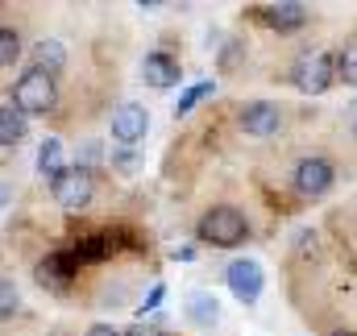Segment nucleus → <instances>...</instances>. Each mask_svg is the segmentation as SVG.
Instances as JSON below:
<instances>
[{
    "label": "nucleus",
    "mask_w": 357,
    "mask_h": 336,
    "mask_svg": "<svg viewBox=\"0 0 357 336\" xmlns=\"http://www.w3.org/2000/svg\"><path fill=\"white\" fill-rule=\"evenodd\" d=\"M250 237V224H245V216L237 212V208H212V212H204V220H199V241H208V245H216V250H233V245H241Z\"/></svg>",
    "instance_id": "1"
},
{
    "label": "nucleus",
    "mask_w": 357,
    "mask_h": 336,
    "mask_svg": "<svg viewBox=\"0 0 357 336\" xmlns=\"http://www.w3.org/2000/svg\"><path fill=\"white\" fill-rule=\"evenodd\" d=\"M54 100H59L54 75H50V71H38V67H29V71L17 79V87H13V108H21L25 116H29V112H50Z\"/></svg>",
    "instance_id": "2"
},
{
    "label": "nucleus",
    "mask_w": 357,
    "mask_h": 336,
    "mask_svg": "<svg viewBox=\"0 0 357 336\" xmlns=\"http://www.w3.org/2000/svg\"><path fill=\"white\" fill-rule=\"evenodd\" d=\"M333 75H337V59L324 54V50H307L291 67V84L299 87L303 96H324L333 87Z\"/></svg>",
    "instance_id": "3"
},
{
    "label": "nucleus",
    "mask_w": 357,
    "mask_h": 336,
    "mask_svg": "<svg viewBox=\"0 0 357 336\" xmlns=\"http://www.w3.org/2000/svg\"><path fill=\"white\" fill-rule=\"evenodd\" d=\"M54 199H59V208H67V212H84L91 204V195H96V178H91L88 167H67L59 178H54Z\"/></svg>",
    "instance_id": "4"
},
{
    "label": "nucleus",
    "mask_w": 357,
    "mask_h": 336,
    "mask_svg": "<svg viewBox=\"0 0 357 336\" xmlns=\"http://www.w3.org/2000/svg\"><path fill=\"white\" fill-rule=\"evenodd\" d=\"M225 282H229V291H233L241 303H258V295H262V287H266V278H262V266H258V261H250V257H237V261H229V270H225Z\"/></svg>",
    "instance_id": "5"
},
{
    "label": "nucleus",
    "mask_w": 357,
    "mask_h": 336,
    "mask_svg": "<svg viewBox=\"0 0 357 336\" xmlns=\"http://www.w3.org/2000/svg\"><path fill=\"white\" fill-rule=\"evenodd\" d=\"M146 129H150V112L142 108V104H116L112 108V137L129 150V146H137L142 137H146Z\"/></svg>",
    "instance_id": "6"
},
{
    "label": "nucleus",
    "mask_w": 357,
    "mask_h": 336,
    "mask_svg": "<svg viewBox=\"0 0 357 336\" xmlns=\"http://www.w3.org/2000/svg\"><path fill=\"white\" fill-rule=\"evenodd\" d=\"M237 125H241V133H250V137H270V133H278V125H282V108L270 104V100H254V104L241 108Z\"/></svg>",
    "instance_id": "7"
},
{
    "label": "nucleus",
    "mask_w": 357,
    "mask_h": 336,
    "mask_svg": "<svg viewBox=\"0 0 357 336\" xmlns=\"http://www.w3.org/2000/svg\"><path fill=\"white\" fill-rule=\"evenodd\" d=\"M295 187H299V195H324L333 187V162L328 158H303L295 167Z\"/></svg>",
    "instance_id": "8"
},
{
    "label": "nucleus",
    "mask_w": 357,
    "mask_h": 336,
    "mask_svg": "<svg viewBox=\"0 0 357 336\" xmlns=\"http://www.w3.org/2000/svg\"><path fill=\"white\" fill-rule=\"evenodd\" d=\"M142 75H146V84H150V87L167 91V87H175V79H178V67L171 63V54L154 50V54H146V63H142Z\"/></svg>",
    "instance_id": "9"
},
{
    "label": "nucleus",
    "mask_w": 357,
    "mask_h": 336,
    "mask_svg": "<svg viewBox=\"0 0 357 336\" xmlns=\"http://www.w3.org/2000/svg\"><path fill=\"white\" fill-rule=\"evenodd\" d=\"M262 17H266V25L270 29H282V33H291V29H299L303 21H307V8L303 4H266L262 8Z\"/></svg>",
    "instance_id": "10"
},
{
    "label": "nucleus",
    "mask_w": 357,
    "mask_h": 336,
    "mask_svg": "<svg viewBox=\"0 0 357 336\" xmlns=\"http://www.w3.org/2000/svg\"><path fill=\"white\" fill-rule=\"evenodd\" d=\"M25 129H29L25 112L13 108V104H0V146H17L25 137Z\"/></svg>",
    "instance_id": "11"
},
{
    "label": "nucleus",
    "mask_w": 357,
    "mask_h": 336,
    "mask_svg": "<svg viewBox=\"0 0 357 336\" xmlns=\"http://www.w3.org/2000/svg\"><path fill=\"white\" fill-rule=\"evenodd\" d=\"M187 316H191L199 328H212V324L220 320V303H216L208 291H195V295L187 299Z\"/></svg>",
    "instance_id": "12"
},
{
    "label": "nucleus",
    "mask_w": 357,
    "mask_h": 336,
    "mask_svg": "<svg viewBox=\"0 0 357 336\" xmlns=\"http://www.w3.org/2000/svg\"><path fill=\"white\" fill-rule=\"evenodd\" d=\"M63 170H67L63 167V142H59V137H46L42 150H38V174H46V178L54 183Z\"/></svg>",
    "instance_id": "13"
},
{
    "label": "nucleus",
    "mask_w": 357,
    "mask_h": 336,
    "mask_svg": "<svg viewBox=\"0 0 357 336\" xmlns=\"http://www.w3.org/2000/svg\"><path fill=\"white\" fill-rule=\"evenodd\" d=\"M33 59H38V71L59 75L63 63H67V50H63V42H38V46H33Z\"/></svg>",
    "instance_id": "14"
},
{
    "label": "nucleus",
    "mask_w": 357,
    "mask_h": 336,
    "mask_svg": "<svg viewBox=\"0 0 357 336\" xmlns=\"http://www.w3.org/2000/svg\"><path fill=\"white\" fill-rule=\"evenodd\" d=\"M337 75H341L349 87H357V38L345 42V50L337 54Z\"/></svg>",
    "instance_id": "15"
},
{
    "label": "nucleus",
    "mask_w": 357,
    "mask_h": 336,
    "mask_svg": "<svg viewBox=\"0 0 357 336\" xmlns=\"http://www.w3.org/2000/svg\"><path fill=\"white\" fill-rule=\"evenodd\" d=\"M204 96H212V84H208V79H199V84H191L187 87V91H183V100H178V116H187V112H191V108H195V104H199V100H204Z\"/></svg>",
    "instance_id": "16"
},
{
    "label": "nucleus",
    "mask_w": 357,
    "mask_h": 336,
    "mask_svg": "<svg viewBox=\"0 0 357 336\" xmlns=\"http://www.w3.org/2000/svg\"><path fill=\"white\" fill-rule=\"evenodd\" d=\"M21 59V38L13 29H0V67H13Z\"/></svg>",
    "instance_id": "17"
},
{
    "label": "nucleus",
    "mask_w": 357,
    "mask_h": 336,
    "mask_svg": "<svg viewBox=\"0 0 357 336\" xmlns=\"http://www.w3.org/2000/svg\"><path fill=\"white\" fill-rule=\"evenodd\" d=\"M21 307V295L8 278H0V320H13V312Z\"/></svg>",
    "instance_id": "18"
},
{
    "label": "nucleus",
    "mask_w": 357,
    "mask_h": 336,
    "mask_svg": "<svg viewBox=\"0 0 357 336\" xmlns=\"http://www.w3.org/2000/svg\"><path fill=\"white\" fill-rule=\"evenodd\" d=\"M38 278H42V282H54V287H67V266H63V257H50V261L38 270Z\"/></svg>",
    "instance_id": "19"
},
{
    "label": "nucleus",
    "mask_w": 357,
    "mask_h": 336,
    "mask_svg": "<svg viewBox=\"0 0 357 336\" xmlns=\"http://www.w3.org/2000/svg\"><path fill=\"white\" fill-rule=\"evenodd\" d=\"M129 336H162V333H158L154 324H137V328H133V333H129Z\"/></svg>",
    "instance_id": "20"
},
{
    "label": "nucleus",
    "mask_w": 357,
    "mask_h": 336,
    "mask_svg": "<svg viewBox=\"0 0 357 336\" xmlns=\"http://www.w3.org/2000/svg\"><path fill=\"white\" fill-rule=\"evenodd\" d=\"M88 336H121L116 328H108V324H96V328H88Z\"/></svg>",
    "instance_id": "21"
},
{
    "label": "nucleus",
    "mask_w": 357,
    "mask_h": 336,
    "mask_svg": "<svg viewBox=\"0 0 357 336\" xmlns=\"http://www.w3.org/2000/svg\"><path fill=\"white\" fill-rule=\"evenodd\" d=\"M121 167H125V170H133V167H137V158H133V150H121Z\"/></svg>",
    "instance_id": "22"
},
{
    "label": "nucleus",
    "mask_w": 357,
    "mask_h": 336,
    "mask_svg": "<svg viewBox=\"0 0 357 336\" xmlns=\"http://www.w3.org/2000/svg\"><path fill=\"white\" fill-rule=\"evenodd\" d=\"M175 257H178V261H191V257H195V250H191V245H183V250H175Z\"/></svg>",
    "instance_id": "23"
},
{
    "label": "nucleus",
    "mask_w": 357,
    "mask_h": 336,
    "mask_svg": "<svg viewBox=\"0 0 357 336\" xmlns=\"http://www.w3.org/2000/svg\"><path fill=\"white\" fill-rule=\"evenodd\" d=\"M4 204H8V187L0 183V208H4Z\"/></svg>",
    "instance_id": "24"
},
{
    "label": "nucleus",
    "mask_w": 357,
    "mask_h": 336,
    "mask_svg": "<svg viewBox=\"0 0 357 336\" xmlns=\"http://www.w3.org/2000/svg\"><path fill=\"white\" fill-rule=\"evenodd\" d=\"M354 137H357V108H354Z\"/></svg>",
    "instance_id": "25"
},
{
    "label": "nucleus",
    "mask_w": 357,
    "mask_h": 336,
    "mask_svg": "<svg viewBox=\"0 0 357 336\" xmlns=\"http://www.w3.org/2000/svg\"><path fill=\"white\" fill-rule=\"evenodd\" d=\"M333 336H357V333H333Z\"/></svg>",
    "instance_id": "26"
},
{
    "label": "nucleus",
    "mask_w": 357,
    "mask_h": 336,
    "mask_svg": "<svg viewBox=\"0 0 357 336\" xmlns=\"http://www.w3.org/2000/svg\"><path fill=\"white\" fill-rule=\"evenodd\" d=\"M54 336H67V333H54Z\"/></svg>",
    "instance_id": "27"
}]
</instances>
